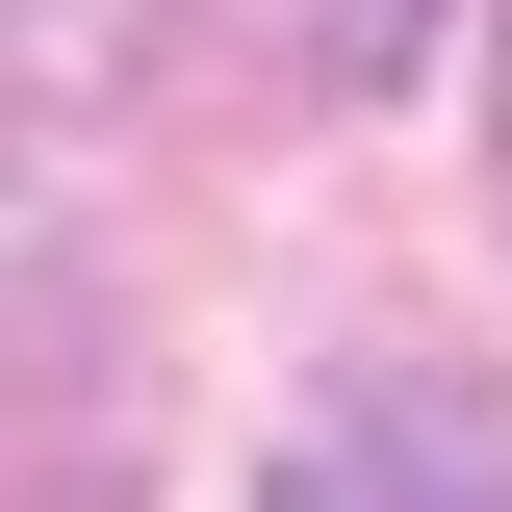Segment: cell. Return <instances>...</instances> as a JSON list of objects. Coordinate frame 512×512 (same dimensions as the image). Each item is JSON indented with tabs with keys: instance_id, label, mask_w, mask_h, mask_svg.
I'll return each mask as SVG.
<instances>
[{
	"instance_id": "obj_1",
	"label": "cell",
	"mask_w": 512,
	"mask_h": 512,
	"mask_svg": "<svg viewBox=\"0 0 512 512\" xmlns=\"http://www.w3.org/2000/svg\"><path fill=\"white\" fill-rule=\"evenodd\" d=\"M282 512H512V410L436 384V359H359V384H308Z\"/></svg>"
},
{
	"instance_id": "obj_2",
	"label": "cell",
	"mask_w": 512,
	"mask_h": 512,
	"mask_svg": "<svg viewBox=\"0 0 512 512\" xmlns=\"http://www.w3.org/2000/svg\"><path fill=\"white\" fill-rule=\"evenodd\" d=\"M410 52H436L410 0H333V77H410Z\"/></svg>"
},
{
	"instance_id": "obj_3",
	"label": "cell",
	"mask_w": 512,
	"mask_h": 512,
	"mask_svg": "<svg viewBox=\"0 0 512 512\" xmlns=\"http://www.w3.org/2000/svg\"><path fill=\"white\" fill-rule=\"evenodd\" d=\"M26 26H77V0H26Z\"/></svg>"
}]
</instances>
